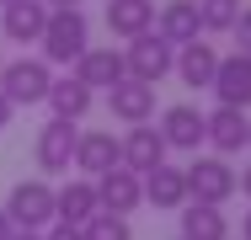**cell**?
Instances as JSON below:
<instances>
[{
  "instance_id": "5bb4252c",
  "label": "cell",
  "mask_w": 251,
  "mask_h": 240,
  "mask_svg": "<svg viewBox=\"0 0 251 240\" xmlns=\"http://www.w3.org/2000/svg\"><path fill=\"white\" fill-rule=\"evenodd\" d=\"M123 75H128V64H123L118 48H86V53L75 59V80L91 86V91H112Z\"/></svg>"
},
{
  "instance_id": "7402d4cb",
  "label": "cell",
  "mask_w": 251,
  "mask_h": 240,
  "mask_svg": "<svg viewBox=\"0 0 251 240\" xmlns=\"http://www.w3.org/2000/svg\"><path fill=\"white\" fill-rule=\"evenodd\" d=\"M43 101L53 107V118H70V123H80V118L91 112L97 91H91V86H80L75 75H59V80L49 86V96H43Z\"/></svg>"
},
{
  "instance_id": "6da1fadb",
  "label": "cell",
  "mask_w": 251,
  "mask_h": 240,
  "mask_svg": "<svg viewBox=\"0 0 251 240\" xmlns=\"http://www.w3.org/2000/svg\"><path fill=\"white\" fill-rule=\"evenodd\" d=\"M43 59L49 64H75L86 48H91V22H86V11L80 5H70V11H49V27H43Z\"/></svg>"
},
{
  "instance_id": "5b68a950",
  "label": "cell",
  "mask_w": 251,
  "mask_h": 240,
  "mask_svg": "<svg viewBox=\"0 0 251 240\" xmlns=\"http://www.w3.org/2000/svg\"><path fill=\"white\" fill-rule=\"evenodd\" d=\"M5 219L16 230H49L53 224V182L49 176H32V182H16L5 197Z\"/></svg>"
},
{
  "instance_id": "603a6c76",
  "label": "cell",
  "mask_w": 251,
  "mask_h": 240,
  "mask_svg": "<svg viewBox=\"0 0 251 240\" xmlns=\"http://www.w3.org/2000/svg\"><path fill=\"white\" fill-rule=\"evenodd\" d=\"M241 16V0H198V22H203V38L208 32H230Z\"/></svg>"
},
{
  "instance_id": "52a82bcc",
  "label": "cell",
  "mask_w": 251,
  "mask_h": 240,
  "mask_svg": "<svg viewBox=\"0 0 251 240\" xmlns=\"http://www.w3.org/2000/svg\"><path fill=\"white\" fill-rule=\"evenodd\" d=\"M203 144L214 149V155H241L251 144V118L246 107H214V112H203Z\"/></svg>"
},
{
  "instance_id": "d4e9b609",
  "label": "cell",
  "mask_w": 251,
  "mask_h": 240,
  "mask_svg": "<svg viewBox=\"0 0 251 240\" xmlns=\"http://www.w3.org/2000/svg\"><path fill=\"white\" fill-rule=\"evenodd\" d=\"M235 43H241V53H251V5H241V16H235Z\"/></svg>"
},
{
  "instance_id": "d6a6232c",
  "label": "cell",
  "mask_w": 251,
  "mask_h": 240,
  "mask_svg": "<svg viewBox=\"0 0 251 240\" xmlns=\"http://www.w3.org/2000/svg\"><path fill=\"white\" fill-rule=\"evenodd\" d=\"M0 5H11V0H0Z\"/></svg>"
},
{
  "instance_id": "30bf717a",
  "label": "cell",
  "mask_w": 251,
  "mask_h": 240,
  "mask_svg": "<svg viewBox=\"0 0 251 240\" xmlns=\"http://www.w3.org/2000/svg\"><path fill=\"white\" fill-rule=\"evenodd\" d=\"M219 107H251V53H219V70H214V86Z\"/></svg>"
},
{
  "instance_id": "f546056e",
  "label": "cell",
  "mask_w": 251,
  "mask_h": 240,
  "mask_svg": "<svg viewBox=\"0 0 251 240\" xmlns=\"http://www.w3.org/2000/svg\"><path fill=\"white\" fill-rule=\"evenodd\" d=\"M11 230H16V224H11V219H5V208H0V240L11 235Z\"/></svg>"
},
{
  "instance_id": "7c38bea8",
  "label": "cell",
  "mask_w": 251,
  "mask_h": 240,
  "mask_svg": "<svg viewBox=\"0 0 251 240\" xmlns=\"http://www.w3.org/2000/svg\"><path fill=\"white\" fill-rule=\"evenodd\" d=\"M49 27V0H11L0 5V38L5 43H38Z\"/></svg>"
},
{
  "instance_id": "9a60e30c",
  "label": "cell",
  "mask_w": 251,
  "mask_h": 240,
  "mask_svg": "<svg viewBox=\"0 0 251 240\" xmlns=\"http://www.w3.org/2000/svg\"><path fill=\"white\" fill-rule=\"evenodd\" d=\"M107 107H112V118L118 123H150L155 118V86H145V80H118L112 91H107Z\"/></svg>"
},
{
  "instance_id": "e0dca14e",
  "label": "cell",
  "mask_w": 251,
  "mask_h": 240,
  "mask_svg": "<svg viewBox=\"0 0 251 240\" xmlns=\"http://www.w3.org/2000/svg\"><path fill=\"white\" fill-rule=\"evenodd\" d=\"M160 139H166V149H198L203 144V112L193 101L166 107V112H160Z\"/></svg>"
},
{
  "instance_id": "ac0fdd59",
  "label": "cell",
  "mask_w": 251,
  "mask_h": 240,
  "mask_svg": "<svg viewBox=\"0 0 251 240\" xmlns=\"http://www.w3.org/2000/svg\"><path fill=\"white\" fill-rule=\"evenodd\" d=\"M214 70H219V48L214 43H182L176 48V75H182V86H193V91H208L214 86Z\"/></svg>"
},
{
  "instance_id": "4fadbf2b",
  "label": "cell",
  "mask_w": 251,
  "mask_h": 240,
  "mask_svg": "<svg viewBox=\"0 0 251 240\" xmlns=\"http://www.w3.org/2000/svg\"><path fill=\"white\" fill-rule=\"evenodd\" d=\"M166 139H160V128H150V123H128V134H123V166L128 171H155V166H166Z\"/></svg>"
},
{
  "instance_id": "8d00e7d4",
  "label": "cell",
  "mask_w": 251,
  "mask_h": 240,
  "mask_svg": "<svg viewBox=\"0 0 251 240\" xmlns=\"http://www.w3.org/2000/svg\"><path fill=\"white\" fill-rule=\"evenodd\" d=\"M246 149H251V144H246Z\"/></svg>"
},
{
  "instance_id": "836d02e7",
  "label": "cell",
  "mask_w": 251,
  "mask_h": 240,
  "mask_svg": "<svg viewBox=\"0 0 251 240\" xmlns=\"http://www.w3.org/2000/svg\"><path fill=\"white\" fill-rule=\"evenodd\" d=\"M0 64H5V53H0Z\"/></svg>"
},
{
  "instance_id": "d6986e66",
  "label": "cell",
  "mask_w": 251,
  "mask_h": 240,
  "mask_svg": "<svg viewBox=\"0 0 251 240\" xmlns=\"http://www.w3.org/2000/svg\"><path fill=\"white\" fill-rule=\"evenodd\" d=\"M145 203L176 214L187 203V171L182 166H155V171H145Z\"/></svg>"
},
{
  "instance_id": "ba28073f",
  "label": "cell",
  "mask_w": 251,
  "mask_h": 240,
  "mask_svg": "<svg viewBox=\"0 0 251 240\" xmlns=\"http://www.w3.org/2000/svg\"><path fill=\"white\" fill-rule=\"evenodd\" d=\"M97 203H101V214H123V219H128V214L145 203V176L128 171V166L101 171L97 176Z\"/></svg>"
},
{
  "instance_id": "83f0119b",
  "label": "cell",
  "mask_w": 251,
  "mask_h": 240,
  "mask_svg": "<svg viewBox=\"0 0 251 240\" xmlns=\"http://www.w3.org/2000/svg\"><path fill=\"white\" fill-rule=\"evenodd\" d=\"M5 240H43V230H11Z\"/></svg>"
},
{
  "instance_id": "f1b7e54d",
  "label": "cell",
  "mask_w": 251,
  "mask_h": 240,
  "mask_svg": "<svg viewBox=\"0 0 251 240\" xmlns=\"http://www.w3.org/2000/svg\"><path fill=\"white\" fill-rule=\"evenodd\" d=\"M235 192H246V197H251V166L241 171V187H235Z\"/></svg>"
},
{
  "instance_id": "4316f807",
  "label": "cell",
  "mask_w": 251,
  "mask_h": 240,
  "mask_svg": "<svg viewBox=\"0 0 251 240\" xmlns=\"http://www.w3.org/2000/svg\"><path fill=\"white\" fill-rule=\"evenodd\" d=\"M11 118H16V101L0 91V128H11Z\"/></svg>"
},
{
  "instance_id": "8fae6325",
  "label": "cell",
  "mask_w": 251,
  "mask_h": 240,
  "mask_svg": "<svg viewBox=\"0 0 251 240\" xmlns=\"http://www.w3.org/2000/svg\"><path fill=\"white\" fill-rule=\"evenodd\" d=\"M101 203H97V182L91 176H70L64 187H53V219L59 224H86V219H97Z\"/></svg>"
},
{
  "instance_id": "3957f363",
  "label": "cell",
  "mask_w": 251,
  "mask_h": 240,
  "mask_svg": "<svg viewBox=\"0 0 251 240\" xmlns=\"http://www.w3.org/2000/svg\"><path fill=\"white\" fill-rule=\"evenodd\" d=\"M49 86H53V64L38 53H22V59H5L0 64V91L11 96L16 107H38L43 96H49Z\"/></svg>"
},
{
  "instance_id": "1f68e13d",
  "label": "cell",
  "mask_w": 251,
  "mask_h": 240,
  "mask_svg": "<svg viewBox=\"0 0 251 240\" xmlns=\"http://www.w3.org/2000/svg\"><path fill=\"white\" fill-rule=\"evenodd\" d=\"M241 240H251V214H246V219H241Z\"/></svg>"
},
{
  "instance_id": "cb8c5ba5",
  "label": "cell",
  "mask_w": 251,
  "mask_h": 240,
  "mask_svg": "<svg viewBox=\"0 0 251 240\" xmlns=\"http://www.w3.org/2000/svg\"><path fill=\"white\" fill-rule=\"evenodd\" d=\"M80 235H86V240H134V230H128L123 214H97V219L80 224Z\"/></svg>"
},
{
  "instance_id": "9c48e42d",
  "label": "cell",
  "mask_w": 251,
  "mask_h": 240,
  "mask_svg": "<svg viewBox=\"0 0 251 240\" xmlns=\"http://www.w3.org/2000/svg\"><path fill=\"white\" fill-rule=\"evenodd\" d=\"M112 166H123V139H118L112 128H91V134H80V144H75V171L97 182L101 171H112Z\"/></svg>"
},
{
  "instance_id": "8992f818",
  "label": "cell",
  "mask_w": 251,
  "mask_h": 240,
  "mask_svg": "<svg viewBox=\"0 0 251 240\" xmlns=\"http://www.w3.org/2000/svg\"><path fill=\"white\" fill-rule=\"evenodd\" d=\"M75 144H80V128H75L70 118H49V123L38 128V171H43V176H70Z\"/></svg>"
},
{
  "instance_id": "2e32d148",
  "label": "cell",
  "mask_w": 251,
  "mask_h": 240,
  "mask_svg": "<svg viewBox=\"0 0 251 240\" xmlns=\"http://www.w3.org/2000/svg\"><path fill=\"white\" fill-rule=\"evenodd\" d=\"M155 32H160V38H166L171 48H182V43H198V38H203L198 0H171V5H160V11H155Z\"/></svg>"
},
{
  "instance_id": "d590c367",
  "label": "cell",
  "mask_w": 251,
  "mask_h": 240,
  "mask_svg": "<svg viewBox=\"0 0 251 240\" xmlns=\"http://www.w3.org/2000/svg\"><path fill=\"white\" fill-rule=\"evenodd\" d=\"M225 240H230V235H225Z\"/></svg>"
},
{
  "instance_id": "4dcf8cb0",
  "label": "cell",
  "mask_w": 251,
  "mask_h": 240,
  "mask_svg": "<svg viewBox=\"0 0 251 240\" xmlns=\"http://www.w3.org/2000/svg\"><path fill=\"white\" fill-rule=\"evenodd\" d=\"M70 5H80V0H49V11H70Z\"/></svg>"
},
{
  "instance_id": "484cf974",
  "label": "cell",
  "mask_w": 251,
  "mask_h": 240,
  "mask_svg": "<svg viewBox=\"0 0 251 240\" xmlns=\"http://www.w3.org/2000/svg\"><path fill=\"white\" fill-rule=\"evenodd\" d=\"M43 240H86L75 224H53V230H43Z\"/></svg>"
},
{
  "instance_id": "e575fe53",
  "label": "cell",
  "mask_w": 251,
  "mask_h": 240,
  "mask_svg": "<svg viewBox=\"0 0 251 240\" xmlns=\"http://www.w3.org/2000/svg\"><path fill=\"white\" fill-rule=\"evenodd\" d=\"M171 240H182V235H171Z\"/></svg>"
},
{
  "instance_id": "ffe728a7",
  "label": "cell",
  "mask_w": 251,
  "mask_h": 240,
  "mask_svg": "<svg viewBox=\"0 0 251 240\" xmlns=\"http://www.w3.org/2000/svg\"><path fill=\"white\" fill-rule=\"evenodd\" d=\"M176 219H182V240H225L230 235V219H225V208H214V203H182L176 208Z\"/></svg>"
},
{
  "instance_id": "277c9868",
  "label": "cell",
  "mask_w": 251,
  "mask_h": 240,
  "mask_svg": "<svg viewBox=\"0 0 251 240\" xmlns=\"http://www.w3.org/2000/svg\"><path fill=\"white\" fill-rule=\"evenodd\" d=\"M123 64H128V80H145V86H160L171 70H176V48L166 43L160 32H139V38H128L123 48Z\"/></svg>"
},
{
  "instance_id": "7a4b0ae2",
  "label": "cell",
  "mask_w": 251,
  "mask_h": 240,
  "mask_svg": "<svg viewBox=\"0 0 251 240\" xmlns=\"http://www.w3.org/2000/svg\"><path fill=\"white\" fill-rule=\"evenodd\" d=\"M187 171V197L193 203H214V208H225L235 187H241V171L225 160V155H198L193 166H182Z\"/></svg>"
},
{
  "instance_id": "44dd1931",
  "label": "cell",
  "mask_w": 251,
  "mask_h": 240,
  "mask_svg": "<svg viewBox=\"0 0 251 240\" xmlns=\"http://www.w3.org/2000/svg\"><path fill=\"white\" fill-rule=\"evenodd\" d=\"M155 27V0H107V32L112 38H139Z\"/></svg>"
}]
</instances>
